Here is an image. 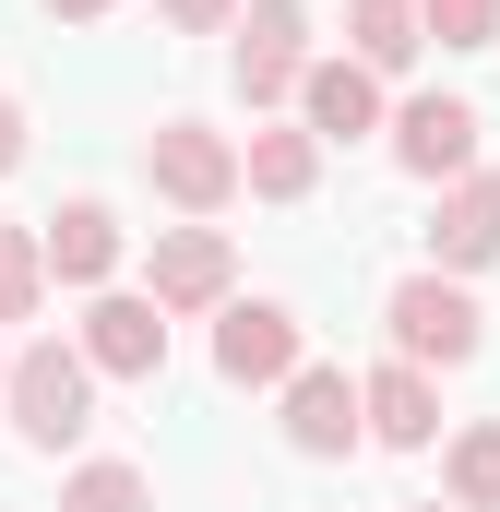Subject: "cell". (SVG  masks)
Segmentation results:
<instances>
[{
    "label": "cell",
    "mask_w": 500,
    "mask_h": 512,
    "mask_svg": "<svg viewBox=\"0 0 500 512\" xmlns=\"http://www.w3.org/2000/svg\"><path fill=\"white\" fill-rule=\"evenodd\" d=\"M0 393H12V429H24L36 453H60V441L96 429V370H84V346H24V358L0 370Z\"/></svg>",
    "instance_id": "6da1fadb"
},
{
    "label": "cell",
    "mask_w": 500,
    "mask_h": 512,
    "mask_svg": "<svg viewBox=\"0 0 500 512\" xmlns=\"http://www.w3.org/2000/svg\"><path fill=\"white\" fill-rule=\"evenodd\" d=\"M381 322H393V358H405V370H465V358L489 346V322H477V298H465L453 274H405V286L381 298Z\"/></svg>",
    "instance_id": "7a4b0ae2"
},
{
    "label": "cell",
    "mask_w": 500,
    "mask_h": 512,
    "mask_svg": "<svg viewBox=\"0 0 500 512\" xmlns=\"http://www.w3.org/2000/svg\"><path fill=\"white\" fill-rule=\"evenodd\" d=\"M143 179L179 203V215H215L227 191H239V143L203 120H155V143H143Z\"/></svg>",
    "instance_id": "3957f363"
},
{
    "label": "cell",
    "mask_w": 500,
    "mask_h": 512,
    "mask_svg": "<svg viewBox=\"0 0 500 512\" xmlns=\"http://www.w3.org/2000/svg\"><path fill=\"white\" fill-rule=\"evenodd\" d=\"M298 72H310V12H298V0H250V24H239V96L274 108V96H298Z\"/></svg>",
    "instance_id": "277c9868"
},
{
    "label": "cell",
    "mask_w": 500,
    "mask_h": 512,
    "mask_svg": "<svg viewBox=\"0 0 500 512\" xmlns=\"http://www.w3.org/2000/svg\"><path fill=\"white\" fill-rule=\"evenodd\" d=\"M227 286H239V251H227L215 227H167V239H155V286H143V298H155L167 322H179V310H227Z\"/></svg>",
    "instance_id": "5b68a950"
},
{
    "label": "cell",
    "mask_w": 500,
    "mask_h": 512,
    "mask_svg": "<svg viewBox=\"0 0 500 512\" xmlns=\"http://www.w3.org/2000/svg\"><path fill=\"white\" fill-rule=\"evenodd\" d=\"M84 370L96 382H155L167 370V310L155 298H96L84 310Z\"/></svg>",
    "instance_id": "8992f818"
},
{
    "label": "cell",
    "mask_w": 500,
    "mask_h": 512,
    "mask_svg": "<svg viewBox=\"0 0 500 512\" xmlns=\"http://www.w3.org/2000/svg\"><path fill=\"white\" fill-rule=\"evenodd\" d=\"M358 441H381V453H429L441 441V393H429V370H370L358 382Z\"/></svg>",
    "instance_id": "52a82bcc"
},
{
    "label": "cell",
    "mask_w": 500,
    "mask_h": 512,
    "mask_svg": "<svg viewBox=\"0 0 500 512\" xmlns=\"http://www.w3.org/2000/svg\"><path fill=\"white\" fill-rule=\"evenodd\" d=\"M393 167H405V179H465V167H477V108H465V96H417V108L393 120Z\"/></svg>",
    "instance_id": "ba28073f"
},
{
    "label": "cell",
    "mask_w": 500,
    "mask_h": 512,
    "mask_svg": "<svg viewBox=\"0 0 500 512\" xmlns=\"http://www.w3.org/2000/svg\"><path fill=\"white\" fill-rule=\"evenodd\" d=\"M215 370H227V382H286V370H298V310L239 298V310L215 322Z\"/></svg>",
    "instance_id": "9c48e42d"
},
{
    "label": "cell",
    "mask_w": 500,
    "mask_h": 512,
    "mask_svg": "<svg viewBox=\"0 0 500 512\" xmlns=\"http://www.w3.org/2000/svg\"><path fill=\"white\" fill-rule=\"evenodd\" d=\"M477 262H500V179L489 167H465L441 227H429V274H477Z\"/></svg>",
    "instance_id": "30bf717a"
},
{
    "label": "cell",
    "mask_w": 500,
    "mask_h": 512,
    "mask_svg": "<svg viewBox=\"0 0 500 512\" xmlns=\"http://www.w3.org/2000/svg\"><path fill=\"white\" fill-rule=\"evenodd\" d=\"M36 251H48L60 286H108V274H120V215H108V203H60V215L36 227Z\"/></svg>",
    "instance_id": "8fae6325"
},
{
    "label": "cell",
    "mask_w": 500,
    "mask_h": 512,
    "mask_svg": "<svg viewBox=\"0 0 500 512\" xmlns=\"http://www.w3.org/2000/svg\"><path fill=\"white\" fill-rule=\"evenodd\" d=\"M286 441L298 453H358V382L346 370H286Z\"/></svg>",
    "instance_id": "7c38bea8"
},
{
    "label": "cell",
    "mask_w": 500,
    "mask_h": 512,
    "mask_svg": "<svg viewBox=\"0 0 500 512\" xmlns=\"http://www.w3.org/2000/svg\"><path fill=\"white\" fill-rule=\"evenodd\" d=\"M298 108H310V143H358V131L381 120V84L358 60H310V72H298Z\"/></svg>",
    "instance_id": "4fadbf2b"
},
{
    "label": "cell",
    "mask_w": 500,
    "mask_h": 512,
    "mask_svg": "<svg viewBox=\"0 0 500 512\" xmlns=\"http://www.w3.org/2000/svg\"><path fill=\"white\" fill-rule=\"evenodd\" d=\"M417 48H429V36H417V0H358V12H346V60H358V72H405V60H417Z\"/></svg>",
    "instance_id": "5bb4252c"
},
{
    "label": "cell",
    "mask_w": 500,
    "mask_h": 512,
    "mask_svg": "<svg viewBox=\"0 0 500 512\" xmlns=\"http://www.w3.org/2000/svg\"><path fill=\"white\" fill-rule=\"evenodd\" d=\"M239 179H250V191H262V203H298V191L322 179V143H310V131H250Z\"/></svg>",
    "instance_id": "9a60e30c"
},
{
    "label": "cell",
    "mask_w": 500,
    "mask_h": 512,
    "mask_svg": "<svg viewBox=\"0 0 500 512\" xmlns=\"http://www.w3.org/2000/svg\"><path fill=\"white\" fill-rule=\"evenodd\" d=\"M441 477H453V512H500V417H477V429H453Z\"/></svg>",
    "instance_id": "2e32d148"
},
{
    "label": "cell",
    "mask_w": 500,
    "mask_h": 512,
    "mask_svg": "<svg viewBox=\"0 0 500 512\" xmlns=\"http://www.w3.org/2000/svg\"><path fill=\"white\" fill-rule=\"evenodd\" d=\"M36 298H48V251H36V227H0V322H36Z\"/></svg>",
    "instance_id": "e0dca14e"
},
{
    "label": "cell",
    "mask_w": 500,
    "mask_h": 512,
    "mask_svg": "<svg viewBox=\"0 0 500 512\" xmlns=\"http://www.w3.org/2000/svg\"><path fill=\"white\" fill-rule=\"evenodd\" d=\"M417 36H441V48H500V0H417Z\"/></svg>",
    "instance_id": "ac0fdd59"
},
{
    "label": "cell",
    "mask_w": 500,
    "mask_h": 512,
    "mask_svg": "<svg viewBox=\"0 0 500 512\" xmlns=\"http://www.w3.org/2000/svg\"><path fill=\"white\" fill-rule=\"evenodd\" d=\"M60 512H155V489H143L131 465H84V477L60 489Z\"/></svg>",
    "instance_id": "d6986e66"
},
{
    "label": "cell",
    "mask_w": 500,
    "mask_h": 512,
    "mask_svg": "<svg viewBox=\"0 0 500 512\" xmlns=\"http://www.w3.org/2000/svg\"><path fill=\"white\" fill-rule=\"evenodd\" d=\"M167 24H179V36H227V24H239V0H167Z\"/></svg>",
    "instance_id": "ffe728a7"
},
{
    "label": "cell",
    "mask_w": 500,
    "mask_h": 512,
    "mask_svg": "<svg viewBox=\"0 0 500 512\" xmlns=\"http://www.w3.org/2000/svg\"><path fill=\"white\" fill-rule=\"evenodd\" d=\"M12 167H24V108L0 96V179H12Z\"/></svg>",
    "instance_id": "44dd1931"
},
{
    "label": "cell",
    "mask_w": 500,
    "mask_h": 512,
    "mask_svg": "<svg viewBox=\"0 0 500 512\" xmlns=\"http://www.w3.org/2000/svg\"><path fill=\"white\" fill-rule=\"evenodd\" d=\"M48 12H72V24H96V12H108V0H48Z\"/></svg>",
    "instance_id": "7402d4cb"
},
{
    "label": "cell",
    "mask_w": 500,
    "mask_h": 512,
    "mask_svg": "<svg viewBox=\"0 0 500 512\" xmlns=\"http://www.w3.org/2000/svg\"><path fill=\"white\" fill-rule=\"evenodd\" d=\"M417 512H453V501H417Z\"/></svg>",
    "instance_id": "603a6c76"
}]
</instances>
